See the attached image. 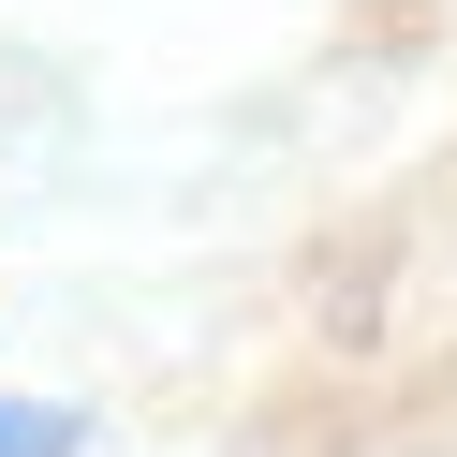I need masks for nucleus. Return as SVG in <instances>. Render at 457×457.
<instances>
[{"mask_svg": "<svg viewBox=\"0 0 457 457\" xmlns=\"http://www.w3.org/2000/svg\"><path fill=\"white\" fill-rule=\"evenodd\" d=\"M0 457H74V413H45V398H0Z\"/></svg>", "mask_w": 457, "mask_h": 457, "instance_id": "1", "label": "nucleus"}]
</instances>
